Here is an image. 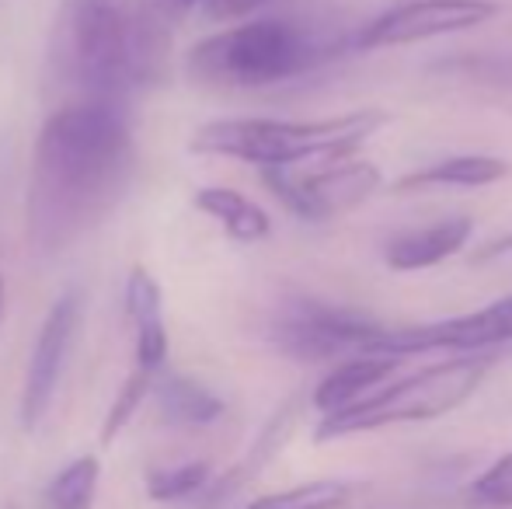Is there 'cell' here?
Segmentation results:
<instances>
[{"label": "cell", "instance_id": "obj_1", "mask_svg": "<svg viewBox=\"0 0 512 509\" xmlns=\"http://www.w3.org/2000/svg\"><path fill=\"white\" fill-rule=\"evenodd\" d=\"M136 175L126 102L74 98L42 123L25 199L28 248L42 258L74 241L122 203Z\"/></svg>", "mask_w": 512, "mask_h": 509}, {"label": "cell", "instance_id": "obj_2", "mask_svg": "<svg viewBox=\"0 0 512 509\" xmlns=\"http://www.w3.org/2000/svg\"><path fill=\"white\" fill-rule=\"evenodd\" d=\"M171 18L154 0H63L49 35V74L77 98L126 102L171 74Z\"/></svg>", "mask_w": 512, "mask_h": 509}, {"label": "cell", "instance_id": "obj_3", "mask_svg": "<svg viewBox=\"0 0 512 509\" xmlns=\"http://www.w3.org/2000/svg\"><path fill=\"white\" fill-rule=\"evenodd\" d=\"M342 53H349V35L290 18H248L199 39L185 56V74L209 88H272Z\"/></svg>", "mask_w": 512, "mask_h": 509}, {"label": "cell", "instance_id": "obj_4", "mask_svg": "<svg viewBox=\"0 0 512 509\" xmlns=\"http://www.w3.org/2000/svg\"><path fill=\"white\" fill-rule=\"evenodd\" d=\"M387 123L380 109L328 119H213L192 133L189 147L206 157H234L255 168H304L349 161Z\"/></svg>", "mask_w": 512, "mask_h": 509}, {"label": "cell", "instance_id": "obj_5", "mask_svg": "<svg viewBox=\"0 0 512 509\" xmlns=\"http://www.w3.org/2000/svg\"><path fill=\"white\" fill-rule=\"evenodd\" d=\"M492 363L495 360L488 353H474L415 370V374L401 377V381L377 387L373 394H366L363 401L342 408V412L321 415L314 440L331 443L345 440V436L373 433V429L405 426V422L443 419V415L457 412L464 401L474 398V391L492 374Z\"/></svg>", "mask_w": 512, "mask_h": 509}, {"label": "cell", "instance_id": "obj_6", "mask_svg": "<svg viewBox=\"0 0 512 509\" xmlns=\"http://www.w3.org/2000/svg\"><path fill=\"white\" fill-rule=\"evenodd\" d=\"M384 332V321L349 304H328L314 297H293L272 314L269 342L276 353L297 363H331L366 353Z\"/></svg>", "mask_w": 512, "mask_h": 509}, {"label": "cell", "instance_id": "obj_7", "mask_svg": "<svg viewBox=\"0 0 512 509\" xmlns=\"http://www.w3.org/2000/svg\"><path fill=\"white\" fill-rule=\"evenodd\" d=\"M262 182L293 217L307 220V224H324L342 213L363 206L370 196H377L384 175L377 164L359 161H331L321 168H258Z\"/></svg>", "mask_w": 512, "mask_h": 509}, {"label": "cell", "instance_id": "obj_8", "mask_svg": "<svg viewBox=\"0 0 512 509\" xmlns=\"http://www.w3.org/2000/svg\"><path fill=\"white\" fill-rule=\"evenodd\" d=\"M512 342V293L481 311L460 314V318H439L425 325L387 328L370 342L366 353L377 356H425V353H453V356H474L499 349Z\"/></svg>", "mask_w": 512, "mask_h": 509}, {"label": "cell", "instance_id": "obj_9", "mask_svg": "<svg viewBox=\"0 0 512 509\" xmlns=\"http://www.w3.org/2000/svg\"><path fill=\"white\" fill-rule=\"evenodd\" d=\"M495 14H499V4L492 0H405L349 32V53L418 46V42L443 39V35L471 32L492 21Z\"/></svg>", "mask_w": 512, "mask_h": 509}, {"label": "cell", "instance_id": "obj_10", "mask_svg": "<svg viewBox=\"0 0 512 509\" xmlns=\"http://www.w3.org/2000/svg\"><path fill=\"white\" fill-rule=\"evenodd\" d=\"M81 318H84V297L77 286L63 290L53 300V307L46 311V321L39 328V339L32 346L25 367V384H21V405H18V419L21 429L32 433L42 426V419L53 408V398L60 391L63 370L67 360L74 353L77 332H81Z\"/></svg>", "mask_w": 512, "mask_h": 509}, {"label": "cell", "instance_id": "obj_11", "mask_svg": "<svg viewBox=\"0 0 512 509\" xmlns=\"http://www.w3.org/2000/svg\"><path fill=\"white\" fill-rule=\"evenodd\" d=\"M307 408V394H290V398L283 401V405L276 408V412L265 419V426L258 429V436L251 440V447L244 450V457L234 464V468H227L220 478L213 475V482L203 489V506H220L227 503V499H234L237 492L244 489V485H251L258 475H262L265 468H269L272 461H276L279 454H283V447L293 440V433H297L300 426V415H304Z\"/></svg>", "mask_w": 512, "mask_h": 509}, {"label": "cell", "instance_id": "obj_12", "mask_svg": "<svg viewBox=\"0 0 512 509\" xmlns=\"http://www.w3.org/2000/svg\"><path fill=\"white\" fill-rule=\"evenodd\" d=\"M474 238V220L457 213V217H443L436 224L411 227V231L394 234L384 245V265L391 272H422L436 269L446 258L460 255Z\"/></svg>", "mask_w": 512, "mask_h": 509}, {"label": "cell", "instance_id": "obj_13", "mask_svg": "<svg viewBox=\"0 0 512 509\" xmlns=\"http://www.w3.org/2000/svg\"><path fill=\"white\" fill-rule=\"evenodd\" d=\"M126 314L133 321L136 370L157 374L168 360V325H164V293L143 265L126 279Z\"/></svg>", "mask_w": 512, "mask_h": 509}, {"label": "cell", "instance_id": "obj_14", "mask_svg": "<svg viewBox=\"0 0 512 509\" xmlns=\"http://www.w3.org/2000/svg\"><path fill=\"white\" fill-rule=\"evenodd\" d=\"M401 367V360L394 356H377V353H356L349 360H338L321 381L314 384V391L307 394V405H314L321 415H335L342 408L363 401L366 394H373L377 387L391 381V374Z\"/></svg>", "mask_w": 512, "mask_h": 509}, {"label": "cell", "instance_id": "obj_15", "mask_svg": "<svg viewBox=\"0 0 512 509\" xmlns=\"http://www.w3.org/2000/svg\"><path fill=\"white\" fill-rule=\"evenodd\" d=\"M512 164L506 157H492V154H453V157H439V161L425 164V168L401 175L391 185V196H418V192H432V189H485L495 185L502 178H509Z\"/></svg>", "mask_w": 512, "mask_h": 509}, {"label": "cell", "instance_id": "obj_16", "mask_svg": "<svg viewBox=\"0 0 512 509\" xmlns=\"http://www.w3.org/2000/svg\"><path fill=\"white\" fill-rule=\"evenodd\" d=\"M150 398L157 405V415H161L168 426L178 429H203L213 426L223 412H227V401L206 387L203 381L189 374H164L154 377V387H150Z\"/></svg>", "mask_w": 512, "mask_h": 509}, {"label": "cell", "instance_id": "obj_17", "mask_svg": "<svg viewBox=\"0 0 512 509\" xmlns=\"http://www.w3.org/2000/svg\"><path fill=\"white\" fill-rule=\"evenodd\" d=\"M192 203L237 245H258L272 234L269 213L255 199H248L237 189H227V185H203V189H196Z\"/></svg>", "mask_w": 512, "mask_h": 509}, {"label": "cell", "instance_id": "obj_18", "mask_svg": "<svg viewBox=\"0 0 512 509\" xmlns=\"http://www.w3.org/2000/svg\"><path fill=\"white\" fill-rule=\"evenodd\" d=\"M102 485V461L95 454H81L49 478L42 503L46 509H95Z\"/></svg>", "mask_w": 512, "mask_h": 509}, {"label": "cell", "instance_id": "obj_19", "mask_svg": "<svg viewBox=\"0 0 512 509\" xmlns=\"http://www.w3.org/2000/svg\"><path fill=\"white\" fill-rule=\"evenodd\" d=\"M356 485L342 482V478H317V482H300L293 489L269 492L258 496L255 503L244 509H342L352 503Z\"/></svg>", "mask_w": 512, "mask_h": 509}, {"label": "cell", "instance_id": "obj_20", "mask_svg": "<svg viewBox=\"0 0 512 509\" xmlns=\"http://www.w3.org/2000/svg\"><path fill=\"white\" fill-rule=\"evenodd\" d=\"M209 482H213V464L209 461H182V464H164V468L147 471V492L157 503L199 499Z\"/></svg>", "mask_w": 512, "mask_h": 509}, {"label": "cell", "instance_id": "obj_21", "mask_svg": "<svg viewBox=\"0 0 512 509\" xmlns=\"http://www.w3.org/2000/svg\"><path fill=\"white\" fill-rule=\"evenodd\" d=\"M154 377L157 374H147V370H133V374L122 381L119 394H115V401L108 405V412L102 419V447H112V443L126 433V426L136 419V412L143 408V401L150 398Z\"/></svg>", "mask_w": 512, "mask_h": 509}, {"label": "cell", "instance_id": "obj_22", "mask_svg": "<svg viewBox=\"0 0 512 509\" xmlns=\"http://www.w3.org/2000/svg\"><path fill=\"white\" fill-rule=\"evenodd\" d=\"M467 499L481 509H512V454H502L495 464H488L467 485Z\"/></svg>", "mask_w": 512, "mask_h": 509}, {"label": "cell", "instance_id": "obj_23", "mask_svg": "<svg viewBox=\"0 0 512 509\" xmlns=\"http://www.w3.org/2000/svg\"><path fill=\"white\" fill-rule=\"evenodd\" d=\"M269 4H276V0H206L203 4V11H206V18H213V21H248V18H255L258 11H265Z\"/></svg>", "mask_w": 512, "mask_h": 509}, {"label": "cell", "instance_id": "obj_24", "mask_svg": "<svg viewBox=\"0 0 512 509\" xmlns=\"http://www.w3.org/2000/svg\"><path fill=\"white\" fill-rule=\"evenodd\" d=\"M512 255V231L499 234V238H492L485 248H478V252L471 255V262H495V258H506Z\"/></svg>", "mask_w": 512, "mask_h": 509}, {"label": "cell", "instance_id": "obj_25", "mask_svg": "<svg viewBox=\"0 0 512 509\" xmlns=\"http://www.w3.org/2000/svg\"><path fill=\"white\" fill-rule=\"evenodd\" d=\"M157 7H161L168 18H178V14H189V11H196V7H203L206 0H154Z\"/></svg>", "mask_w": 512, "mask_h": 509}, {"label": "cell", "instance_id": "obj_26", "mask_svg": "<svg viewBox=\"0 0 512 509\" xmlns=\"http://www.w3.org/2000/svg\"><path fill=\"white\" fill-rule=\"evenodd\" d=\"M7 314V283H4V269H0V325H4Z\"/></svg>", "mask_w": 512, "mask_h": 509}]
</instances>
